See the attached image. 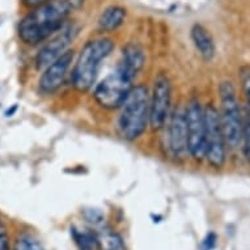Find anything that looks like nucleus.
<instances>
[{"mask_svg":"<svg viewBox=\"0 0 250 250\" xmlns=\"http://www.w3.org/2000/svg\"><path fill=\"white\" fill-rule=\"evenodd\" d=\"M172 106V83L167 74L160 72L153 80L149 93V126L152 130H160L170 117Z\"/></svg>","mask_w":250,"mask_h":250,"instance_id":"8","label":"nucleus"},{"mask_svg":"<svg viewBox=\"0 0 250 250\" xmlns=\"http://www.w3.org/2000/svg\"><path fill=\"white\" fill-rule=\"evenodd\" d=\"M144 64H146V54L139 43L130 42L123 47L122 57L118 66L126 71L131 78H138V75L143 70Z\"/></svg>","mask_w":250,"mask_h":250,"instance_id":"12","label":"nucleus"},{"mask_svg":"<svg viewBox=\"0 0 250 250\" xmlns=\"http://www.w3.org/2000/svg\"><path fill=\"white\" fill-rule=\"evenodd\" d=\"M126 20V9L118 5L107 7L99 19V29L103 33H111L121 28Z\"/></svg>","mask_w":250,"mask_h":250,"instance_id":"14","label":"nucleus"},{"mask_svg":"<svg viewBox=\"0 0 250 250\" xmlns=\"http://www.w3.org/2000/svg\"><path fill=\"white\" fill-rule=\"evenodd\" d=\"M96 240H97V248L100 250H126L125 242L122 237L114 230L104 229L96 230Z\"/></svg>","mask_w":250,"mask_h":250,"instance_id":"15","label":"nucleus"},{"mask_svg":"<svg viewBox=\"0 0 250 250\" xmlns=\"http://www.w3.org/2000/svg\"><path fill=\"white\" fill-rule=\"evenodd\" d=\"M190 37L195 49L205 61H211L215 57V42L208 30L201 24H194L190 30Z\"/></svg>","mask_w":250,"mask_h":250,"instance_id":"13","label":"nucleus"},{"mask_svg":"<svg viewBox=\"0 0 250 250\" xmlns=\"http://www.w3.org/2000/svg\"><path fill=\"white\" fill-rule=\"evenodd\" d=\"M0 250H11V244H9V234L7 232V228L0 220Z\"/></svg>","mask_w":250,"mask_h":250,"instance_id":"20","label":"nucleus"},{"mask_svg":"<svg viewBox=\"0 0 250 250\" xmlns=\"http://www.w3.org/2000/svg\"><path fill=\"white\" fill-rule=\"evenodd\" d=\"M149 126V90L144 84H136L121 106L118 131L127 142L138 140Z\"/></svg>","mask_w":250,"mask_h":250,"instance_id":"3","label":"nucleus"},{"mask_svg":"<svg viewBox=\"0 0 250 250\" xmlns=\"http://www.w3.org/2000/svg\"><path fill=\"white\" fill-rule=\"evenodd\" d=\"M15 250H43V246L33 236L21 234L15 244Z\"/></svg>","mask_w":250,"mask_h":250,"instance_id":"17","label":"nucleus"},{"mask_svg":"<svg viewBox=\"0 0 250 250\" xmlns=\"http://www.w3.org/2000/svg\"><path fill=\"white\" fill-rule=\"evenodd\" d=\"M242 151L245 155V159L250 164V119L245 123L244 127V138H242Z\"/></svg>","mask_w":250,"mask_h":250,"instance_id":"18","label":"nucleus"},{"mask_svg":"<svg viewBox=\"0 0 250 250\" xmlns=\"http://www.w3.org/2000/svg\"><path fill=\"white\" fill-rule=\"evenodd\" d=\"M84 217L86 219V222L93 224V226H99L104 222L103 213L97 211V209H86L84 212Z\"/></svg>","mask_w":250,"mask_h":250,"instance_id":"19","label":"nucleus"},{"mask_svg":"<svg viewBox=\"0 0 250 250\" xmlns=\"http://www.w3.org/2000/svg\"><path fill=\"white\" fill-rule=\"evenodd\" d=\"M84 0H50L34 8L20 21L19 37L25 45L36 46L47 41L66 25L67 17Z\"/></svg>","mask_w":250,"mask_h":250,"instance_id":"1","label":"nucleus"},{"mask_svg":"<svg viewBox=\"0 0 250 250\" xmlns=\"http://www.w3.org/2000/svg\"><path fill=\"white\" fill-rule=\"evenodd\" d=\"M47 1H50V0H22V3H24L25 7H28V8L32 9L37 8V7L45 4Z\"/></svg>","mask_w":250,"mask_h":250,"instance_id":"22","label":"nucleus"},{"mask_svg":"<svg viewBox=\"0 0 250 250\" xmlns=\"http://www.w3.org/2000/svg\"><path fill=\"white\" fill-rule=\"evenodd\" d=\"M75 59V51L68 49L64 54H62L57 61L46 67L42 72L38 88L43 95H53L64 83L67 72L70 70L71 64Z\"/></svg>","mask_w":250,"mask_h":250,"instance_id":"10","label":"nucleus"},{"mask_svg":"<svg viewBox=\"0 0 250 250\" xmlns=\"http://www.w3.org/2000/svg\"><path fill=\"white\" fill-rule=\"evenodd\" d=\"M78 36V28L75 25H64L61 30L53 34L46 41L36 55V67L37 70H45L46 67L55 62L62 54L68 50V46Z\"/></svg>","mask_w":250,"mask_h":250,"instance_id":"9","label":"nucleus"},{"mask_svg":"<svg viewBox=\"0 0 250 250\" xmlns=\"http://www.w3.org/2000/svg\"><path fill=\"white\" fill-rule=\"evenodd\" d=\"M206 119V155L205 160L209 167L220 169L226 164L227 142L219 110L213 105L205 107Z\"/></svg>","mask_w":250,"mask_h":250,"instance_id":"6","label":"nucleus"},{"mask_svg":"<svg viewBox=\"0 0 250 250\" xmlns=\"http://www.w3.org/2000/svg\"><path fill=\"white\" fill-rule=\"evenodd\" d=\"M215 245H216V234L211 232L206 236V238L202 242V248H203V250H212Z\"/></svg>","mask_w":250,"mask_h":250,"instance_id":"21","label":"nucleus"},{"mask_svg":"<svg viewBox=\"0 0 250 250\" xmlns=\"http://www.w3.org/2000/svg\"><path fill=\"white\" fill-rule=\"evenodd\" d=\"M134 80L130 75L121 67L117 66L113 72L96 84L93 89V99L100 106L106 110L121 109L127 99L128 93L134 88Z\"/></svg>","mask_w":250,"mask_h":250,"instance_id":"5","label":"nucleus"},{"mask_svg":"<svg viewBox=\"0 0 250 250\" xmlns=\"http://www.w3.org/2000/svg\"><path fill=\"white\" fill-rule=\"evenodd\" d=\"M219 96H220L219 115H220V122H222L224 136H226L227 146H229L232 149H237L242 144L245 123L242 121L237 93L232 82L224 80L220 83Z\"/></svg>","mask_w":250,"mask_h":250,"instance_id":"4","label":"nucleus"},{"mask_svg":"<svg viewBox=\"0 0 250 250\" xmlns=\"http://www.w3.org/2000/svg\"><path fill=\"white\" fill-rule=\"evenodd\" d=\"M16 109H17V106H16V105H15V106H13L12 109H11V110H7V111H5V115H7V117H11V115H12L13 113L16 111Z\"/></svg>","mask_w":250,"mask_h":250,"instance_id":"23","label":"nucleus"},{"mask_svg":"<svg viewBox=\"0 0 250 250\" xmlns=\"http://www.w3.org/2000/svg\"><path fill=\"white\" fill-rule=\"evenodd\" d=\"M71 234L74 237L76 245L80 250H95L97 248L96 233L92 230H79L76 228H71Z\"/></svg>","mask_w":250,"mask_h":250,"instance_id":"16","label":"nucleus"},{"mask_svg":"<svg viewBox=\"0 0 250 250\" xmlns=\"http://www.w3.org/2000/svg\"><path fill=\"white\" fill-rule=\"evenodd\" d=\"M169 149L173 157L182 159L189 155L188 151V128H186V114L184 107H177L169 117L168 128Z\"/></svg>","mask_w":250,"mask_h":250,"instance_id":"11","label":"nucleus"},{"mask_svg":"<svg viewBox=\"0 0 250 250\" xmlns=\"http://www.w3.org/2000/svg\"><path fill=\"white\" fill-rule=\"evenodd\" d=\"M114 47V41L109 37L93 38L83 46L71 74V83L76 92L86 93L93 88L101 62L110 55Z\"/></svg>","mask_w":250,"mask_h":250,"instance_id":"2","label":"nucleus"},{"mask_svg":"<svg viewBox=\"0 0 250 250\" xmlns=\"http://www.w3.org/2000/svg\"><path fill=\"white\" fill-rule=\"evenodd\" d=\"M188 128V151L195 161L205 160L206 155V119L205 107L198 99H191L185 107Z\"/></svg>","mask_w":250,"mask_h":250,"instance_id":"7","label":"nucleus"}]
</instances>
